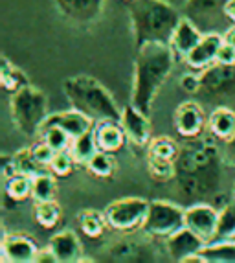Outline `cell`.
<instances>
[{
	"instance_id": "43",
	"label": "cell",
	"mask_w": 235,
	"mask_h": 263,
	"mask_svg": "<svg viewBox=\"0 0 235 263\" xmlns=\"http://www.w3.org/2000/svg\"><path fill=\"white\" fill-rule=\"evenodd\" d=\"M224 17L235 24V0H228V4L224 6Z\"/></svg>"
},
{
	"instance_id": "12",
	"label": "cell",
	"mask_w": 235,
	"mask_h": 263,
	"mask_svg": "<svg viewBox=\"0 0 235 263\" xmlns=\"http://www.w3.org/2000/svg\"><path fill=\"white\" fill-rule=\"evenodd\" d=\"M55 8L74 24H92L103 13L105 0H55Z\"/></svg>"
},
{
	"instance_id": "41",
	"label": "cell",
	"mask_w": 235,
	"mask_h": 263,
	"mask_svg": "<svg viewBox=\"0 0 235 263\" xmlns=\"http://www.w3.org/2000/svg\"><path fill=\"white\" fill-rule=\"evenodd\" d=\"M222 155H224V160H226L228 166L235 167V135L231 136L230 140L224 142V149H222Z\"/></svg>"
},
{
	"instance_id": "24",
	"label": "cell",
	"mask_w": 235,
	"mask_h": 263,
	"mask_svg": "<svg viewBox=\"0 0 235 263\" xmlns=\"http://www.w3.org/2000/svg\"><path fill=\"white\" fill-rule=\"evenodd\" d=\"M201 254L206 263H235V239L206 243Z\"/></svg>"
},
{
	"instance_id": "16",
	"label": "cell",
	"mask_w": 235,
	"mask_h": 263,
	"mask_svg": "<svg viewBox=\"0 0 235 263\" xmlns=\"http://www.w3.org/2000/svg\"><path fill=\"white\" fill-rule=\"evenodd\" d=\"M206 239L195 234L191 228L182 227L169 237H166V252L174 261H184L187 256L201 252L206 245Z\"/></svg>"
},
{
	"instance_id": "11",
	"label": "cell",
	"mask_w": 235,
	"mask_h": 263,
	"mask_svg": "<svg viewBox=\"0 0 235 263\" xmlns=\"http://www.w3.org/2000/svg\"><path fill=\"white\" fill-rule=\"evenodd\" d=\"M120 125L125 131L127 140L138 147H145L151 142V125H149V114L142 112L132 103L122 107Z\"/></svg>"
},
{
	"instance_id": "8",
	"label": "cell",
	"mask_w": 235,
	"mask_h": 263,
	"mask_svg": "<svg viewBox=\"0 0 235 263\" xmlns=\"http://www.w3.org/2000/svg\"><path fill=\"white\" fill-rule=\"evenodd\" d=\"M182 227H186V208L167 201L149 202L147 217H145L144 227H142L144 234L166 239Z\"/></svg>"
},
{
	"instance_id": "36",
	"label": "cell",
	"mask_w": 235,
	"mask_h": 263,
	"mask_svg": "<svg viewBox=\"0 0 235 263\" xmlns=\"http://www.w3.org/2000/svg\"><path fill=\"white\" fill-rule=\"evenodd\" d=\"M74 164H75V160H74V157H72V153H70V149L57 151V153L53 155L48 170L52 171L55 177H66L70 171L74 170Z\"/></svg>"
},
{
	"instance_id": "32",
	"label": "cell",
	"mask_w": 235,
	"mask_h": 263,
	"mask_svg": "<svg viewBox=\"0 0 235 263\" xmlns=\"http://www.w3.org/2000/svg\"><path fill=\"white\" fill-rule=\"evenodd\" d=\"M35 221L43 228H53L61 219V208L55 201H44L35 204Z\"/></svg>"
},
{
	"instance_id": "23",
	"label": "cell",
	"mask_w": 235,
	"mask_h": 263,
	"mask_svg": "<svg viewBox=\"0 0 235 263\" xmlns=\"http://www.w3.org/2000/svg\"><path fill=\"white\" fill-rule=\"evenodd\" d=\"M94 129H88V131L83 133V135L72 138L70 153H72V157H74L75 164H83V166H87V164L90 162V158L100 151L96 131H94Z\"/></svg>"
},
{
	"instance_id": "20",
	"label": "cell",
	"mask_w": 235,
	"mask_h": 263,
	"mask_svg": "<svg viewBox=\"0 0 235 263\" xmlns=\"http://www.w3.org/2000/svg\"><path fill=\"white\" fill-rule=\"evenodd\" d=\"M50 250L57 258V263H77L83 261V247L74 230H61L50 239Z\"/></svg>"
},
{
	"instance_id": "10",
	"label": "cell",
	"mask_w": 235,
	"mask_h": 263,
	"mask_svg": "<svg viewBox=\"0 0 235 263\" xmlns=\"http://www.w3.org/2000/svg\"><path fill=\"white\" fill-rule=\"evenodd\" d=\"M228 0H186L184 15L191 18L202 31H217L224 17V6Z\"/></svg>"
},
{
	"instance_id": "7",
	"label": "cell",
	"mask_w": 235,
	"mask_h": 263,
	"mask_svg": "<svg viewBox=\"0 0 235 263\" xmlns=\"http://www.w3.org/2000/svg\"><path fill=\"white\" fill-rule=\"evenodd\" d=\"M149 201L144 197H123L107 204L103 210L105 219L112 230L118 232H134L142 230L147 217Z\"/></svg>"
},
{
	"instance_id": "18",
	"label": "cell",
	"mask_w": 235,
	"mask_h": 263,
	"mask_svg": "<svg viewBox=\"0 0 235 263\" xmlns=\"http://www.w3.org/2000/svg\"><path fill=\"white\" fill-rule=\"evenodd\" d=\"M202 35H204V31L197 26L191 18H187L186 15H182L179 26L174 28L173 35H171V41H169V46L174 53V59H177V61L182 59L184 61V59L189 55V52L199 44Z\"/></svg>"
},
{
	"instance_id": "34",
	"label": "cell",
	"mask_w": 235,
	"mask_h": 263,
	"mask_svg": "<svg viewBox=\"0 0 235 263\" xmlns=\"http://www.w3.org/2000/svg\"><path fill=\"white\" fill-rule=\"evenodd\" d=\"M39 138L44 140L46 144L52 147L53 151H65L70 149V144H72V136L61 127H46L39 133Z\"/></svg>"
},
{
	"instance_id": "39",
	"label": "cell",
	"mask_w": 235,
	"mask_h": 263,
	"mask_svg": "<svg viewBox=\"0 0 235 263\" xmlns=\"http://www.w3.org/2000/svg\"><path fill=\"white\" fill-rule=\"evenodd\" d=\"M219 65H235V46H231L230 43H224L221 44V48H219L217 53V61Z\"/></svg>"
},
{
	"instance_id": "6",
	"label": "cell",
	"mask_w": 235,
	"mask_h": 263,
	"mask_svg": "<svg viewBox=\"0 0 235 263\" xmlns=\"http://www.w3.org/2000/svg\"><path fill=\"white\" fill-rule=\"evenodd\" d=\"M199 96L208 103L219 105H233L235 103V65H219L201 70V90Z\"/></svg>"
},
{
	"instance_id": "37",
	"label": "cell",
	"mask_w": 235,
	"mask_h": 263,
	"mask_svg": "<svg viewBox=\"0 0 235 263\" xmlns=\"http://www.w3.org/2000/svg\"><path fill=\"white\" fill-rule=\"evenodd\" d=\"M57 151H53L52 147H50L48 144L44 140H41L37 145H33V155H35V158L39 160L41 164H43L44 167H48L50 166V162H52V158H53V155H55Z\"/></svg>"
},
{
	"instance_id": "26",
	"label": "cell",
	"mask_w": 235,
	"mask_h": 263,
	"mask_svg": "<svg viewBox=\"0 0 235 263\" xmlns=\"http://www.w3.org/2000/svg\"><path fill=\"white\" fill-rule=\"evenodd\" d=\"M0 81H2V87L9 92H17L18 88L30 85L28 76L21 68L11 65L6 57H2V61H0Z\"/></svg>"
},
{
	"instance_id": "30",
	"label": "cell",
	"mask_w": 235,
	"mask_h": 263,
	"mask_svg": "<svg viewBox=\"0 0 235 263\" xmlns=\"http://www.w3.org/2000/svg\"><path fill=\"white\" fill-rule=\"evenodd\" d=\"M79 224H81V230L87 234L88 237H100L103 234L107 219H105L103 212L97 210H83L79 214Z\"/></svg>"
},
{
	"instance_id": "28",
	"label": "cell",
	"mask_w": 235,
	"mask_h": 263,
	"mask_svg": "<svg viewBox=\"0 0 235 263\" xmlns=\"http://www.w3.org/2000/svg\"><path fill=\"white\" fill-rule=\"evenodd\" d=\"M2 188H4L6 195H9L13 201H24V199L31 197V177L15 173L13 177L2 180Z\"/></svg>"
},
{
	"instance_id": "25",
	"label": "cell",
	"mask_w": 235,
	"mask_h": 263,
	"mask_svg": "<svg viewBox=\"0 0 235 263\" xmlns=\"http://www.w3.org/2000/svg\"><path fill=\"white\" fill-rule=\"evenodd\" d=\"M57 184H55V175L52 171H41L35 177H31V199L35 202H44V201H53L55 199Z\"/></svg>"
},
{
	"instance_id": "4",
	"label": "cell",
	"mask_w": 235,
	"mask_h": 263,
	"mask_svg": "<svg viewBox=\"0 0 235 263\" xmlns=\"http://www.w3.org/2000/svg\"><path fill=\"white\" fill-rule=\"evenodd\" d=\"M63 90L70 105L90 116L96 123L120 122L122 109H118L109 88H105L96 78L92 76L68 78L63 83Z\"/></svg>"
},
{
	"instance_id": "17",
	"label": "cell",
	"mask_w": 235,
	"mask_h": 263,
	"mask_svg": "<svg viewBox=\"0 0 235 263\" xmlns=\"http://www.w3.org/2000/svg\"><path fill=\"white\" fill-rule=\"evenodd\" d=\"M46 127H61V129H65L72 138H75V136L87 133L88 129L96 127V122H94L90 116H87L85 112H81V110L72 107L70 110L48 114L43 123V127H41V131Z\"/></svg>"
},
{
	"instance_id": "44",
	"label": "cell",
	"mask_w": 235,
	"mask_h": 263,
	"mask_svg": "<svg viewBox=\"0 0 235 263\" xmlns=\"http://www.w3.org/2000/svg\"><path fill=\"white\" fill-rule=\"evenodd\" d=\"M224 41H226V43H230L231 46H235V24L226 31V33H224Z\"/></svg>"
},
{
	"instance_id": "45",
	"label": "cell",
	"mask_w": 235,
	"mask_h": 263,
	"mask_svg": "<svg viewBox=\"0 0 235 263\" xmlns=\"http://www.w3.org/2000/svg\"><path fill=\"white\" fill-rule=\"evenodd\" d=\"M231 197H233V201H235V182H233V188H231Z\"/></svg>"
},
{
	"instance_id": "21",
	"label": "cell",
	"mask_w": 235,
	"mask_h": 263,
	"mask_svg": "<svg viewBox=\"0 0 235 263\" xmlns=\"http://www.w3.org/2000/svg\"><path fill=\"white\" fill-rule=\"evenodd\" d=\"M208 131L209 135L221 142L230 140L235 135V110L226 105H219L208 116Z\"/></svg>"
},
{
	"instance_id": "9",
	"label": "cell",
	"mask_w": 235,
	"mask_h": 263,
	"mask_svg": "<svg viewBox=\"0 0 235 263\" xmlns=\"http://www.w3.org/2000/svg\"><path fill=\"white\" fill-rule=\"evenodd\" d=\"M158 249L152 243V237L145 234V237H122L112 241L109 247L101 250V258L105 261L118 263H144V261H158Z\"/></svg>"
},
{
	"instance_id": "2",
	"label": "cell",
	"mask_w": 235,
	"mask_h": 263,
	"mask_svg": "<svg viewBox=\"0 0 235 263\" xmlns=\"http://www.w3.org/2000/svg\"><path fill=\"white\" fill-rule=\"evenodd\" d=\"M174 53L169 43H145L136 48L131 103L142 112L151 114V107L160 88L173 72Z\"/></svg>"
},
{
	"instance_id": "38",
	"label": "cell",
	"mask_w": 235,
	"mask_h": 263,
	"mask_svg": "<svg viewBox=\"0 0 235 263\" xmlns=\"http://www.w3.org/2000/svg\"><path fill=\"white\" fill-rule=\"evenodd\" d=\"M180 88L187 94H199V90H201V76L191 74V72L180 76Z\"/></svg>"
},
{
	"instance_id": "33",
	"label": "cell",
	"mask_w": 235,
	"mask_h": 263,
	"mask_svg": "<svg viewBox=\"0 0 235 263\" xmlns=\"http://www.w3.org/2000/svg\"><path fill=\"white\" fill-rule=\"evenodd\" d=\"M147 170L152 179L160 182L174 179V160H164V158L147 155Z\"/></svg>"
},
{
	"instance_id": "40",
	"label": "cell",
	"mask_w": 235,
	"mask_h": 263,
	"mask_svg": "<svg viewBox=\"0 0 235 263\" xmlns=\"http://www.w3.org/2000/svg\"><path fill=\"white\" fill-rule=\"evenodd\" d=\"M0 167H2V180L9 179L17 173L13 162V155H2V160H0Z\"/></svg>"
},
{
	"instance_id": "1",
	"label": "cell",
	"mask_w": 235,
	"mask_h": 263,
	"mask_svg": "<svg viewBox=\"0 0 235 263\" xmlns=\"http://www.w3.org/2000/svg\"><path fill=\"white\" fill-rule=\"evenodd\" d=\"M213 136H193L180 144L174 158V182L177 192L184 199L206 202L221 190L224 179V155L219 153Z\"/></svg>"
},
{
	"instance_id": "5",
	"label": "cell",
	"mask_w": 235,
	"mask_h": 263,
	"mask_svg": "<svg viewBox=\"0 0 235 263\" xmlns=\"http://www.w3.org/2000/svg\"><path fill=\"white\" fill-rule=\"evenodd\" d=\"M9 114L13 127L26 138L39 136L41 127L48 116V98L41 88L33 85L18 88L11 92L9 100Z\"/></svg>"
},
{
	"instance_id": "3",
	"label": "cell",
	"mask_w": 235,
	"mask_h": 263,
	"mask_svg": "<svg viewBox=\"0 0 235 263\" xmlns=\"http://www.w3.org/2000/svg\"><path fill=\"white\" fill-rule=\"evenodd\" d=\"M129 18L136 48L145 43H169L180 11L167 0H129Z\"/></svg>"
},
{
	"instance_id": "15",
	"label": "cell",
	"mask_w": 235,
	"mask_h": 263,
	"mask_svg": "<svg viewBox=\"0 0 235 263\" xmlns=\"http://www.w3.org/2000/svg\"><path fill=\"white\" fill-rule=\"evenodd\" d=\"M224 43V35L219 31H206L202 39L199 41L195 48L189 52V55L184 59L191 70H204L217 61V53L221 44Z\"/></svg>"
},
{
	"instance_id": "42",
	"label": "cell",
	"mask_w": 235,
	"mask_h": 263,
	"mask_svg": "<svg viewBox=\"0 0 235 263\" xmlns=\"http://www.w3.org/2000/svg\"><path fill=\"white\" fill-rule=\"evenodd\" d=\"M35 263H57V258L53 256V252L48 247L46 250H39V254L35 258Z\"/></svg>"
},
{
	"instance_id": "29",
	"label": "cell",
	"mask_w": 235,
	"mask_h": 263,
	"mask_svg": "<svg viewBox=\"0 0 235 263\" xmlns=\"http://www.w3.org/2000/svg\"><path fill=\"white\" fill-rule=\"evenodd\" d=\"M13 162H15V170L21 175L35 177L37 173L44 171V166L35 158L33 147H24V149L13 153Z\"/></svg>"
},
{
	"instance_id": "31",
	"label": "cell",
	"mask_w": 235,
	"mask_h": 263,
	"mask_svg": "<svg viewBox=\"0 0 235 263\" xmlns=\"http://www.w3.org/2000/svg\"><path fill=\"white\" fill-rule=\"evenodd\" d=\"M180 145L169 138V136H156V138H151L147 145V155L151 157L164 158V160H174L177 155H179Z\"/></svg>"
},
{
	"instance_id": "19",
	"label": "cell",
	"mask_w": 235,
	"mask_h": 263,
	"mask_svg": "<svg viewBox=\"0 0 235 263\" xmlns=\"http://www.w3.org/2000/svg\"><path fill=\"white\" fill-rule=\"evenodd\" d=\"M206 125V116L197 101H184L174 112V127L182 138H193L202 133Z\"/></svg>"
},
{
	"instance_id": "27",
	"label": "cell",
	"mask_w": 235,
	"mask_h": 263,
	"mask_svg": "<svg viewBox=\"0 0 235 263\" xmlns=\"http://www.w3.org/2000/svg\"><path fill=\"white\" fill-rule=\"evenodd\" d=\"M222 239H235V201L228 202L226 206L219 210L217 230L211 241H222Z\"/></svg>"
},
{
	"instance_id": "22",
	"label": "cell",
	"mask_w": 235,
	"mask_h": 263,
	"mask_svg": "<svg viewBox=\"0 0 235 263\" xmlns=\"http://www.w3.org/2000/svg\"><path fill=\"white\" fill-rule=\"evenodd\" d=\"M94 131H96L97 145L101 151L114 153V151L122 149L127 140L125 131L120 125V122H100Z\"/></svg>"
},
{
	"instance_id": "13",
	"label": "cell",
	"mask_w": 235,
	"mask_h": 263,
	"mask_svg": "<svg viewBox=\"0 0 235 263\" xmlns=\"http://www.w3.org/2000/svg\"><path fill=\"white\" fill-rule=\"evenodd\" d=\"M219 210L208 202H195L186 208V227L193 232L204 237L206 241H211L217 230Z\"/></svg>"
},
{
	"instance_id": "35",
	"label": "cell",
	"mask_w": 235,
	"mask_h": 263,
	"mask_svg": "<svg viewBox=\"0 0 235 263\" xmlns=\"http://www.w3.org/2000/svg\"><path fill=\"white\" fill-rule=\"evenodd\" d=\"M88 171H90L92 175L96 177H101V179H105V177H110L114 173V170H116V164H114L112 157H110L109 151H97L94 157L90 158V162L87 164Z\"/></svg>"
},
{
	"instance_id": "14",
	"label": "cell",
	"mask_w": 235,
	"mask_h": 263,
	"mask_svg": "<svg viewBox=\"0 0 235 263\" xmlns=\"http://www.w3.org/2000/svg\"><path fill=\"white\" fill-rule=\"evenodd\" d=\"M2 261L4 263H35L39 247L31 237L22 234H2Z\"/></svg>"
}]
</instances>
